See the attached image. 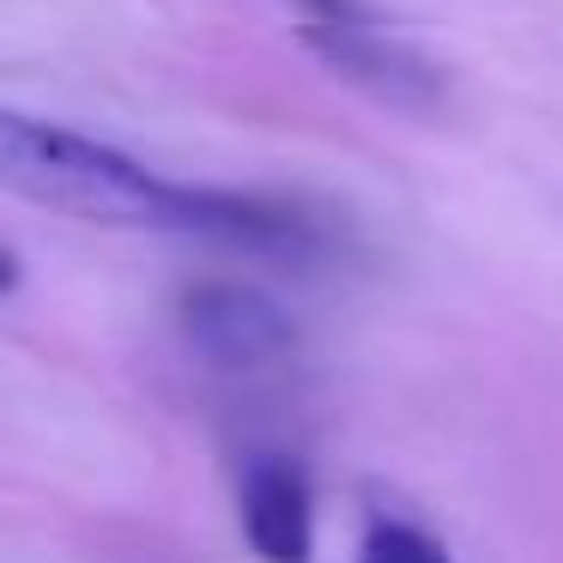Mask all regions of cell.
Segmentation results:
<instances>
[{"mask_svg":"<svg viewBox=\"0 0 563 563\" xmlns=\"http://www.w3.org/2000/svg\"><path fill=\"white\" fill-rule=\"evenodd\" d=\"M0 195L110 231H170L200 243H212L219 219V188L170 183L110 140L25 110H0Z\"/></svg>","mask_w":563,"mask_h":563,"instance_id":"cell-1","label":"cell"},{"mask_svg":"<svg viewBox=\"0 0 563 563\" xmlns=\"http://www.w3.org/2000/svg\"><path fill=\"white\" fill-rule=\"evenodd\" d=\"M176 316H183L188 345L224 376H261V369H279L297 352V321L255 285L236 279L188 285Z\"/></svg>","mask_w":563,"mask_h":563,"instance_id":"cell-2","label":"cell"},{"mask_svg":"<svg viewBox=\"0 0 563 563\" xmlns=\"http://www.w3.org/2000/svg\"><path fill=\"white\" fill-rule=\"evenodd\" d=\"M303 37H309V49L345 79V86L369 91V98H382V103L424 110V103L442 98V74L424 62V49L388 37V31H382L376 19H364L357 7L340 13V19H309Z\"/></svg>","mask_w":563,"mask_h":563,"instance_id":"cell-3","label":"cell"},{"mask_svg":"<svg viewBox=\"0 0 563 563\" xmlns=\"http://www.w3.org/2000/svg\"><path fill=\"white\" fill-rule=\"evenodd\" d=\"M236 521L261 563L316 558V490L291 454H255L236 485Z\"/></svg>","mask_w":563,"mask_h":563,"instance_id":"cell-4","label":"cell"},{"mask_svg":"<svg viewBox=\"0 0 563 563\" xmlns=\"http://www.w3.org/2000/svg\"><path fill=\"white\" fill-rule=\"evenodd\" d=\"M357 563H454L430 527L406 521V515H376L357 539Z\"/></svg>","mask_w":563,"mask_h":563,"instance_id":"cell-5","label":"cell"},{"mask_svg":"<svg viewBox=\"0 0 563 563\" xmlns=\"http://www.w3.org/2000/svg\"><path fill=\"white\" fill-rule=\"evenodd\" d=\"M291 7H303L309 19H340V13H352V0H291Z\"/></svg>","mask_w":563,"mask_h":563,"instance_id":"cell-6","label":"cell"},{"mask_svg":"<svg viewBox=\"0 0 563 563\" xmlns=\"http://www.w3.org/2000/svg\"><path fill=\"white\" fill-rule=\"evenodd\" d=\"M13 285H19V255L13 249H0V297L13 291Z\"/></svg>","mask_w":563,"mask_h":563,"instance_id":"cell-7","label":"cell"}]
</instances>
